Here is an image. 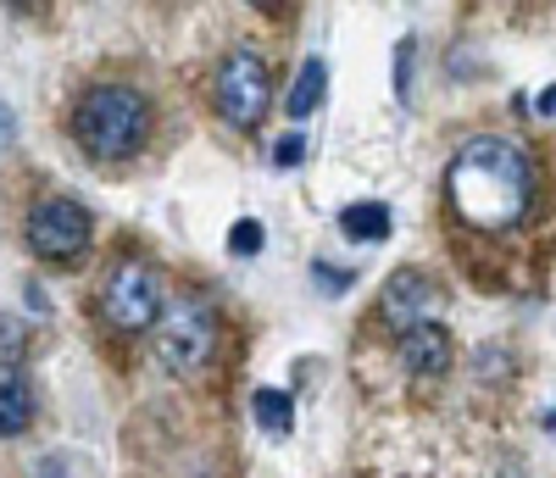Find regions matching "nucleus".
<instances>
[{
	"mask_svg": "<svg viewBox=\"0 0 556 478\" xmlns=\"http://www.w3.org/2000/svg\"><path fill=\"white\" fill-rule=\"evenodd\" d=\"M445 196H451V212L462 223H473L484 234L513 228L534 196L529 151L513 146V139H501V134H473L445 167Z\"/></svg>",
	"mask_w": 556,
	"mask_h": 478,
	"instance_id": "obj_1",
	"label": "nucleus"
},
{
	"mask_svg": "<svg viewBox=\"0 0 556 478\" xmlns=\"http://www.w3.org/2000/svg\"><path fill=\"white\" fill-rule=\"evenodd\" d=\"M73 139L78 151L101 156V162H123L139 156L151 139V101L134 84H96L78 95L73 106Z\"/></svg>",
	"mask_w": 556,
	"mask_h": 478,
	"instance_id": "obj_2",
	"label": "nucleus"
},
{
	"mask_svg": "<svg viewBox=\"0 0 556 478\" xmlns=\"http://www.w3.org/2000/svg\"><path fill=\"white\" fill-rule=\"evenodd\" d=\"M101 317L117 328V334H146L167 317V284L151 262L139 256H123L106 284H101Z\"/></svg>",
	"mask_w": 556,
	"mask_h": 478,
	"instance_id": "obj_3",
	"label": "nucleus"
},
{
	"mask_svg": "<svg viewBox=\"0 0 556 478\" xmlns=\"http://www.w3.org/2000/svg\"><path fill=\"white\" fill-rule=\"evenodd\" d=\"M212 101L228 128H256L273 101V73L256 51H228L212 73Z\"/></svg>",
	"mask_w": 556,
	"mask_h": 478,
	"instance_id": "obj_4",
	"label": "nucleus"
},
{
	"mask_svg": "<svg viewBox=\"0 0 556 478\" xmlns=\"http://www.w3.org/2000/svg\"><path fill=\"white\" fill-rule=\"evenodd\" d=\"M217 351V312L195 295H184L178 306H167V317L156 323V356L167 373H195L206 367Z\"/></svg>",
	"mask_w": 556,
	"mask_h": 478,
	"instance_id": "obj_5",
	"label": "nucleus"
},
{
	"mask_svg": "<svg viewBox=\"0 0 556 478\" xmlns=\"http://www.w3.org/2000/svg\"><path fill=\"white\" fill-rule=\"evenodd\" d=\"M23 234H28V251H34V256H45V262H73V256L89 246V212H84L78 201H67V196H45V201L28 206Z\"/></svg>",
	"mask_w": 556,
	"mask_h": 478,
	"instance_id": "obj_6",
	"label": "nucleus"
},
{
	"mask_svg": "<svg viewBox=\"0 0 556 478\" xmlns=\"http://www.w3.org/2000/svg\"><path fill=\"white\" fill-rule=\"evenodd\" d=\"M434 306H440V290H434V284H429L424 273H417V267H401V273H390L384 295H379V317H384L390 328H401V334L424 328Z\"/></svg>",
	"mask_w": 556,
	"mask_h": 478,
	"instance_id": "obj_7",
	"label": "nucleus"
},
{
	"mask_svg": "<svg viewBox=\"0 0 556 478\" xmlns=\"http://www.w3.org/2000/svg\"><path fill=\"white\" fill-rule=\"evenodd\" d=\"M401 367L412 378H440L451 367V334L440 323H424V328L401 334Z\"/></svg>",
	"mask_w": 556,
	"mask_h": 478,
	"instance_id": "obj_8",
	"label": "nucleus"
},
{
	"mask_svg": "<svg viewBox=\"0 0 556 478\" xmlns=\"http://www.w3.org/2000/svg\"><path fill=\"white\" fill-rule=\"evenodd\" d=\"M34 423V390L17 373H0V440H17Z\"/></svg>",
	"mask_w": 556,
	"mask_h": 478,
	"instance_id": "obj_9",
	"label": "nucleus"
},
{
	"mask_svg": "<svg viewBox=\"0 0 556 478\" xmlns=\"http://www.w3.org/2000/svg\"><path fill=\"white\" fill-rule=\"evenodd\" d=\"M340 234L356 239V246H379V239H390V206L384 201H356L340 212Z\"/></svg>",
	"mask_w": 556,
	"mask_h": 478,
	"instance_id": "obj_10",
	"label": "nucleus"
},
{
	"mask_svg": "<svg viewBox=\"0 0 556 478\" xmlns=\"http://www.w3.org/2000/svg\"><path fill=\"white\" fill-rule=\"evenodd\" d=\"M323 95H329V67H323V56H312V62H301V73H295V84H290L285 112L301 123V117H312V112L323 106Z\"/></svg>",
	"mask_w": 556,
	"mask_h": 478,
	"instance_id": "obj_11",
	"label": "nucleus"
},
{
	"mask_svg": "<svg viewBox=\"0 0 556 478\" xmlns=\"http://www.w3.org/2000/svg\"><path fill=\"white\" fill-rule=\"evenodd\" d=\"M251 412H256V423H262V435H273V440L295 428V401H290L285 390H256Z\"/></svg>",
	"mask_w": 556,
	"mask_h": 478,
	"instance_id": "obj_12",
	"label": "nucleus"
},
{
	"mask_svg": "<svg viewBox=\"0 0 556 478\" xmlns=\"http://www.w3.org/2000/svg\"><path fill=\"white\" fill-rule=\"evenodd\" d=\"M228 251H235V256H256L262 251V223L256 217H240L235 228H228Z\"/></svg>",
	"mask_w": 556,
	"mask_h": 478,
	"instance_id": "obj_13",
	"label": "nucleus"
},
{
	"mask_svg": "<svg viewBox=\"0 0 556 478\" xmlns=\"http://www.w3.org/2000/svg\"><path fill=\"white\" fill-rule=\"evenodd\" d=\"M312 278L323 284V295H345L351 290V273L345 267H329V262H312Z\"/></svg>",
	"mask_w": 556,
	"mask_h": 478,
	"instance_id": "obj_14",
	"label": "nucleus"
},
{
	"mask_svg": "<svg viewBox=\"0 0 556 478\" xmlns=\"http://www.w3.org/2000/svg\"><path fill=\"white\" fill-rule=\"evenodd\" d=\"M23 351H28V340H23V323L0 317V356H7V362H17Z\"/></svg>",
	"mask_w": 556,
	"mask_h": 478,
	"instance_id": "obj_15",
	"label": "nucleus"
},
{
	"mask_svg": "<svg viewBox=\"0 0 556 478\" xmlns=\"http://www.w3.org/2000/svg\"><path fill=\"white\" fill-rule=\"evenodd\" d=\"M301 156H306V139H301V134H285V139L273 146V167H295Z\"/></svg>",
	"mask_w": 556,
	"mask_h": 478,
	"instance_id": "obj_16",
	"label": "nucleus"
},
{
	"mask_svg": "<svg viewBox=\"0 0 556 478\" xmlns=\"http://www.w3.org/2000/svg\"><path fill=\"white\" fill-rule=\"evenodd\" d=\"M12 139H17V123H12V106L0 101V146H12Z\"/></svg>",
	"mask_w": 556,
	"mask_h": 478,
	"instance_id": "obj_17",
	"label": "nucleus"
},
{
	"mask_svg": "<svg viewBox=\"0 0 556 478\" xmlns=\"http://www.w3.org/2000/svg\"><path fill=\"white\" fill-rule=\"evenodd\" d=\"M534 112H545V117H556V84H551V89H540V101H534Z\"/></svg>",
	"mask_w": 556,
	"mask_h": 478,
	"instance_id": "obj_18",
	"label": "nucleus"
},
{
	"mask_svg": "<svg viewBox=\"0 0 556 478\" xmlns=\"http://www.w3.org/2000/svg\"><path fill=\"white\" fill-rule=\"evenodd\" d=\"M545 428H551V435H556V412H545Z\"/></svg>",
	"mask_w": 556,
	"mask_h": 478,
	"instance_id": "obj_19",
	"label": "nucleus"
}]
</instances>
